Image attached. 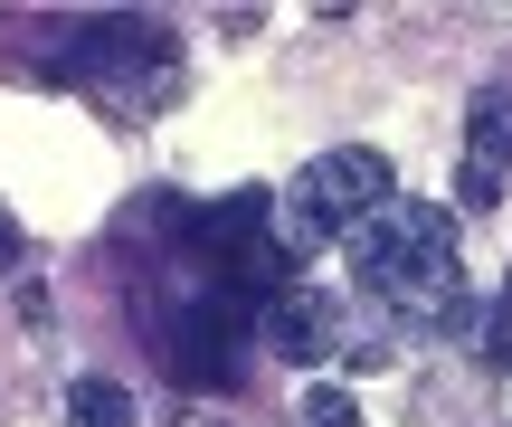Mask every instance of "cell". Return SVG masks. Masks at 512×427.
Returning <instances> with one entry per match:
<instances>
[{"mask_svg":"<svg viewBox=\"0 0 512 427\" xmlns=\"http://www.w3.org/2000/svg\"><path fill=\"white\" fill-rule=\"evenodd\" d=\"M304 427H361V418H351L342 390H313V399H304Z\"/></svg>","mask_w":512,"mask_h":427,"instance_id":"cell-6","label":"cell"},{"mask_svg":"<svg viewBox=\"0 0 512 427\" xmlns=\"http://www.w3.org/2000/svg\"><path fill=\"white\" fill-rule=\"evenodd\" d=\"M266 352H275V361H323V352H332V304H323V295H275Z\"/></svg>","mask_w":512,"mask_h":427,"instance_id":"cell-3","label":"cell"},{"mask_svg":"<svg viewBox=\"0 0 512 427\" xmlns=\"http://www.w3.org/2000/svg\"><path fill=\"white\" fill-rule=\"evenodd\" d=\"M465 162L512 171V95H475V114H465Z\"/></svg>","mask_w":512,"mask_h":427,"instance_id":"cell-4","label":"cell"},{"mask_svg":"<svg viewBox=\"0 0 512 427\" xmlns=\"http://www.w3.org/2000/svg\"><path fill=\"white\" fill-rule=\"evenodd\" d=\"M351 276L408 323H456L465 314V285H456V247H446V219L437 209H389L380 228H361L351 247Z\"/></svg>","mask_w":512,"mask_h":427,"instance_id":"cell-1","label":"cell"},{"mask_svg":"<svg viewBox=\"0 0 512 427\" xmlns=\"http://www.w3.org/2000/svg\"><path fill=\"white\" fill-rule=\"evenodd\" d=\"M67 427H133V390H124V380H105V371H86L67 390Z\"/></svg>","mask_w":512,"mask_h":427,"instance_id":"cell-5","label":"cell"},{"mask_svg":"<svg viewBox=\"0 0 512 427\" xmlns=\"http://www.w3.org/2000/svg\"><path fill=\"white\" fill-rule=\"evenodd\" d=\"M503 304H512V285H503Z\"/></svg>","mask_w":512,"mask_h":427,"instance_id":"cell-8","label":"cell"},{"mask_svg":"<svg viewBox=\"0 0 512 427\" xmlns=\"http://www.w3.org/2000/svg\"><path fill=\"white\" fill-rule=\"evenodd\" d=\"M0 276H19V219L0 209Z\"/></svg>","mask_w":512,"mask_h":427,"instance_id":"cell-7","label":"cell"},{"mask_svg":"<svg viewBox=\"0 0 512 427\" xmlns=\"http://www.w3.org/2000/svg\"><path fill=\"white\" fill-rule=\"evenodd\" d=\"M370 209H389V162L370 143H342V152H323V162L304 171V238L313 228H351V219H370Z\"/></svg>","mask_w":512,"mask_h":427,"instance_id":"cell-2","label":"cell"}]
</instances>
